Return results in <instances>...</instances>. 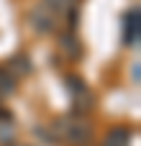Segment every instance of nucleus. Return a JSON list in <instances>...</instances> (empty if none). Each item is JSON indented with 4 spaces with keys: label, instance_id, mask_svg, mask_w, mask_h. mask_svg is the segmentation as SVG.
Here are the masks:
<instances>
[{
    "label": "nucleus",
    "instance_id": "nucleus-8",
    "mask_svg": "<svg viewBox=\"0 0 141 146\" xmlns=\"http://www.w3.org/2000/svg\"><path fill=\"white\" fill-rule=\"evenodd\" d=\"M15 92V80L8 69H0V98H8Z\"/></svg>",
    "mask_w": 141,
    "mask_h": 146
},
{
    "label": "nucleus",
    "instance_id": "nucleus-2",
    "mask_svg": "<svg viewBox=\"0 0 141 146\" xmlns=\"http://www.w3.org/2000/svg\"><path fill=\"white\" fill-rule=\"evenodd\" d=\"M67 90L72 92V103H74L77 113H85L92 108V92L85 87V82L80 77H67Z\"/></svg>",
    "mask_w": 141,
    "mask_h": 146
},
{
    "label": "nucleus",
    "instance_id": "nucleus-5",
    "mask_svg": "<svg viewBox=\"0 0 141 146\" xmlns=\"http://www.w3.org/2000/svg\"><path fill=\"white\" fill-rule=\"evenodd\" d=\"M77 3H80V0H44L41 5H44L46 10H51L57 18H62V15L74 13V10H77Z\"/></svg>",
    "mask_w": 141,
    "mask_h": 146
},
{
    "label": "nucleus",
    "instance_id": "nucleus-1",
    "mask_svg": "<svg viewBox=\"0 0 141 146\" xmlns=\"http://www.w3.org/2000/svg\"><path fill=\"white\" fill-rule=\"evenodd\" d=\"M51 133H54V139L62 141V144L85 146L90 141V136H92V128H90V123L82 121L80 115H62V118L54 121Z\"/></svg>",
    "mask_w": 141,
    "mask_h": 146
},
{
    "label": "nucleus",
    "instance_id": "nucleus-3",
    "mask_svg": "<svg viewBox=\"0 0 141 146\" xmlns=\"http://www.w3.org/2000/svg\"><path fill=\"white\" fill-rule=\"evenodd\" d=\"M57 21H59V18H57L51 10H46L44 5H39V8L31 10V23H33V28L41 31V33H51V31H57Z\"/></svg>",
    "mask_w": 141,
    "mask_h": 146
},
{
    "label": "nucleus",
    "instance_id": "nucleus-9",
    "mask_svg": "<svg viewBox=\"0 0 141 146\" xmlns=\"http://www.w3.org/2000/svg\"><path fill=\"white\" fill-rule=\"evenodd\" d=\"M18 146H23V144H18Z\"/></svg>",
    "mask_w": 141,
    "mask_h": 146
},
{
    "label": "nucleus",
    "instance_id": "nucleus-4",
    "mask_svg": "<svg viewBox=\"0 0 141 146\" xmlns=\"http://www.w3.org/2000/svg\"><path fill=\"white\" fill-rule=\"evenodd\" d=\"M123 41L128 46H136L139 44V8H131L128 15H126V33H123Z\"/></svg>",
    "mask_w": 141,
    "mask_h": 146
},
{
    "label": "nucleus",
    "instance_id": "nucleus-7",
    "mask_svg": "<svg viewBox=\"0 0 141 146\" xmlns=\"http://www.w3.org/2000/svg\"><path fill=\"white\" fill-rule=\"evenodd\" d=\"M59 49H62L69 59H77V56H80V41H77L72 33H64V36L59 38Z\"/></svg>",
    "mask_w": 141,
    "mask_h": 146
},
{
    "label": "nucleus",
    "instance_id": "nucleus-6",
    "mask_svg": "<svg viewBox=\"0 0 141 146\" xmlns=\"http://www.w3.org/2000/svg\"><path fill=\"white\" fill-rule=\"evenodd\" d=\"M103 146H131V131L118 126V128H110L103 139Z\"/></svg>",
    "mask_w": 141,
    "mask_h": 146
}]
</instances>
